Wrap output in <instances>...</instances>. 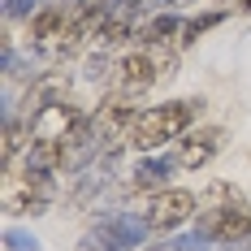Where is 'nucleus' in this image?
I'll return each mask as SVG.
<instances>
[{
    "instance_id": "1",
    "label": "nucleus",
    "mask_w": 251,
    "mask_h": 251,
    "mask_svg": "<svg viewBox=\"0 0 251 251\" xmlns=\"http://www.w3.org/2000/svg\"><path fill=\"white\" fill-rule=\"evenodd\" d=\"M203 100H177V104H151V108H139V117L126 130V143L134 151H156L169 139H182L186 126L195 122Z\"/></svg>"
},
{
    "instance_id": "2",
    "label": "nucleus",
    "mask_w": 251,
    "mask_h": 251,
    "mask_svg": "<svg viewBox=\"0 0 251 251\" xmlns=\"http://www.w3.org/2000/svg\"><path fill=\"white\" fill-rule=\"evenodd\" d=\"M191 217H200V195L186 191V186H165V191H156L151 203L143 208V221H148V229H156V234H169V229L186 226Z\"/></svg>"
},
{
    "instance_id": "3",
    "label": "nucleus",
    "mask_w": 251,
    "mask_h": 251,
    "mask_svg": "<svg viewBox=\"0 0 251 251\" xmlns=\"http://www.w3.org/2000/svg\"><path fill=\"white\" fill-rule=\"evenodd\" d=\"M200 238L212 243H251V203H229V208H200Z\"/></svg>"
},
{
    "instance_id": "4",
    "label": "nucleus",
    "mask_w": 251,
    "mask_h": 251,
    "mask_svg": "<svg viewBox=\"0 0 251 251\" xmlns=\"http://www.w3.org/2000/svg\"><path fill=\"white\" fill-rule=\"evenodd\" d=\"M91 117H96V134H100V143L108 148V143L126 139V130H130V122H134V117H139V108H134V96L117 91V96H108V100H104Z\"/></svg>"
},
{
    "instance_id": "5",
    "label": "nucleus",
    "mask_w": 251,
    "mask_h": 251,
    "mask_svg": "<svg viewBox=\"0 0 251 251\" xmlns=\"http://www.w3.org/2000/svg\"><path fill=\"white\" fill-rule=\"evenodd\" d=\"M160 74V61H156V52L151 48H134L130 56H122V65H117V91L126 96H139V91H148Z\"/></svg>"
},
{
    "instance_id": "6",
    "label": "nucleus",
    "mask_w": 251,
    "mask_h": 251,
    "mask_svg": "<svg viewBox=\"0 0 251 251\" xmlns=\"http://www.w3.org/2000/svg\"><path fill=\"white\" fill-rule=\"evenodd\" d=\"M221 148H226V130H217V126L186 130V134L177 139V165H182V169H203Z\"/></svg>"
},
{
    "instance_id": "7",
    "label": "nucleus",
    "mask_w": 251,
    "mask_h": 251,
    "mask_svg": "<svg viewBox=\"0 0 251 251\" xmlns=\"http://www.w3.org/2000/svg\"><path fill=\"white\" fill-rule=\"evenodd\" d=\"M65 100H70V74L65 70L39 74V78H30V87H26V96H22V117H35L39 108L65 104Z\"/></svg>"
},
{
    "instance_id": "8",
    "label": "nucleus",
    "mask_w": 251,
    "mask_h": 251,
    "mask_svg": "<svg viewBox=\"0 0 251 251\" xmlns=\"http://www.w3.org/2000/svg\"><path fill=\"white\" fill-rule=\"evenodd\" d=\"M78 117H82V113H78L70 100L39 108L35 117H26V126H30V143H39V139H56V143H61V139H65V134L78 126Z\"/></svg>"
},
{
    "instance_id": "9",
    "label": "nucleus",
    "mask_w": 251,
    "mask_h": 251,
    "mask_svg": "<svg viewBox=\"0 0 251 251\" xmlns=\"http://www.w3.org/2000/svg\"><path fill=\"white\" fill-rule=\"evenodd\" d=\"M70 18H74V4H44L39 13H30V22H26V39H30L35 48H52V44L65 35Z\"/></svg>"
},
{
    "instance_id": "10",
    "label": "nucleus",
    "mask_w": 251,
    "mask_h": 251,
    "mask_svg": "<svg viewBox=\"0 0 251 251\" xmlns=\"http://www.w3.org/2000/svg\"><path fill=\"white\" fill-rule=\"evenodd\" d=\"M48 203H52V186H30V182H22V191H9L4 212L9 217H39V212H48Z\"/></svg>"
},
{
    "instance_id": "11",
    "label": "nucleus",
    "mask_w": 251,
    "mask_h": 251,
    "mask_svg": "<svg viewBox=\"0 0 251 251\" xmlns=\"http://www.w3.org/2000/svg\"><path fill=\"white\" fill-rule=\"evenodd\" d=\"M177 35H182V22H177L174 13H156L148 22L139 26V48H160V44H177Z\"/></svg>"
},
{
    "instance_id": "12",
    "label": "nucleus",
    "mask_w": 251,
    "mask_h": 251,
    "mask_svg": "<svg viewBox=\"0 0 251 251\" xmlns=\"http://www.w3.org/2000/svg\"><path fill=\"white\" fill-rule=\"evenodd\" d=\"M134 9H139V4H122V9H113V13H108L100 39H96L100 48H117V44H126L130 35H139V30H134Z\"/></svg>"
},
{
    "instance_id": "13",
    "label": "nucleus",
    "mask_w": 251,
    "mask_h": 251,
    "mask_svg": "<svg viewBox=\"0 0 251 251\" xmlns=\"http://www.w3.org/2000/svg\"><path fill=\"white\" fill-rule=\"evenodd\" d=\"M200 203L203 208H229V203H243V195H238V186H229V182H208Z\"/></svg>"
},
{
    "instance_id": "14",
    "label": "nucleus",
    "mask_w": 251,
    "mask_h": 251,
    "mask_svg": "<svg viewBox=\"0 0 251 251\" xmlns=\"http://www.w3.org/2000/svg\"><path fill=\"white\" fill-rule=\"evenodd\" d=\"M226 13H203V18H191V22H182V35H177V48H191L195 39H200L203 30H212V26H221Z\"/></svg>"
},
{
    "instance_id": "15",
    "label": "nucleus",
    "mask_w": 251,
    "mask_h": 251,
    "mask_svg": "<svg viewBox=\"0 0 251 251\" xmlns=\"http://www.w3.org/2000/svg\"><path fill=\"white\" fill-rule=\"evenodd\" d=\"M22 134H30L26 117H13V113H9V122H4V160H13V156H18V148L26 143Z\"/></svg>"
},
{
    "instance_id": "16",
    "label": "nucleus",
    "mask_w": 251,
    "mask_h": 251,
    "mask_svg": "<svg viewBox=\"0 0 251 251\" xmlns=\"http://www.w3.org/2000/svg\"><path fill=\"white\" fill-rule=\"evenodd\" d=\"M108 78H113V61L104 56V48L91 52L87 56V82H108Z\"/></svg>"
},
{
    "instance_id": "17",
    "label": "nucleus",
    "mask_w": 251,
    "mask_h": 251,
    "mask_svg": "<svg viewBox=\"0 0 251 251\" xmlns=\"http://www.w3.org/2000/svg\"><path fill=\"white\" fill-rule=\"evenodd\" d=\"M165 4H195V0H165Z\"/></svg>"
},
{
    "instance_id": "18",
    "label": "nucleus",
    "mask_w": 251,
    "mask_h": 251,
    "mask_svg": "<svg viewBox=\"0 0 251 251\" xmlns=\"http://www.w3.org/2000/svg\"><path fill=\"white\" fill-rule=\"evenodd\" d=\"M243 13H251V0H243Z\"/></svg>"
},
{
    "instance_id": "19",
    "label": "nucleus",
    "mask_w": 251,
    "mask_h": 251,
    "mask_svg": "<svg viewBox=\"0 0 251 251\" xmlns=\"http://www.w3.org/2000/svg\"><path fill=\"white\" fill-rule=\"evenodd\" d=\"M122 4H139V0H122Z\"/></svg>"
}]
</instances>
